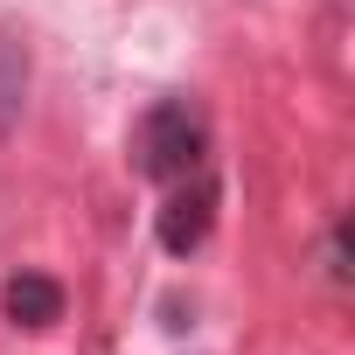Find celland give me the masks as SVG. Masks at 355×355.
I'll use <instances>...</instances> for the list:
<instances>
[{
  "mask_svg": "<svg viewBox=\"0 0 355 355\" xmlns=\"http://www.w3.org/2000/svg\"><path fill=\"white\" fill-rule=\"evenodd\" d=\"M327 279H334V286L348 279V223H334V230H327Z\"/></svg>",
  "mask_w": 355,
  "mask_h": 355,
  "instance_id": "5b68a950",
  "label": "cell"
},
{
  "mask_svg": "<svg viewBox=\"0 0 355 355\" xmlns=\"http://www.w3.org/2000/svg\"><path fill=\"white\" fill-rule=\"evenodd\" d=\"M132 167L146 174V182H189L196 167H209V125L189 98H160L146 105L139 132H132Z\"/></svg>",
  "mask_w": 355,
  "mask_h": 355,
  "instance_id": "6da1fadb",
  "label": "cell"
},
{
  "mask_svg": "<svg viewBox=\"0 0 355 355\" xmlns=\"http://www.w3.org/2000/svg\"><path fill=\"white\" fill-rule=\"evenodd\" d=\"M216 202H223V189H216V174H209V167H196L189 182H174V196H167V209H160V223H153L160 251H167V258L202 251L209 230H216Z\"/></svg>",
  "mask_w": 355,
  "mask_h": 355,
  "instance_id": "7a4b0ae2",
  "label": "cell"
},
{
  "mask_svg": "<svg viewBox=\"0 0 355 355\" xmlns=\"http://www.w3.org/2000/svg\"><path fill=\"white\" fill-rule=\"evenodd\" d=\"M28 77H35L28 35L0 21V146L15 139V125H21V112H28Z\"/></svg>",
  "mask_w": 355,
  "mask_h": 355,
  "instance_id": "277c9868",
  "label": "cell"
},
{
  "mask_svg": "<svg viewBox=\"0 0 355 355\" xmlns=\"http://www.w3.org/2000/svg\"><path fill=\"white\" fill-rule=\"evenodd\" d=\"M0 313H8L15 327H28V334H42V327L63 320V286L49 272H15L8 286H0Z\"/></svg>",
  "mask_w": 355,
  "mask_h": 355,
  "instance_id": "3957f363",
  "label": "cell"
}]
</instances>
